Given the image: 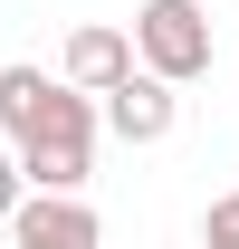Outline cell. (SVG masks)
<instances>
[{"instance_id":"cell-1","label":"cell","mask_w":239,"mask_h":249,"mask_svg":"<svg viewBox=\"0 0 239 249\" xmlns=\"http://www.w3.org/2000/svg\"><path fill=\"white\" fill-rule=\"evenodd\" d=\"M96 124H105V106L67 87L58 124L19 144V173H29V192H86V173H96Z\"/></svg>"},{"instance_id":"cell-2","label":"cell","mask_w":239,"mask_h":249,"mask_svg":"<svg viewBox=\"0 0 239 249\" xmlns=\"http://www.w3.org/2000/svg\"><path fill=\"white\" fill-rule=\"evenodd\" d=\"M134 48H144L153 77L191 87V77H210V10L201 0H144L134 10Z\"/></svg>"},{"instance_id":"cell-3","label":"cell","mask_w":239,"mask_h":249,"mask_svg":"<svg viewBox=\"0 0 239 249\" xmlns=\"http://www.w3.org/2000/svg\"><path fill=\"white\" fill-rule=\"evenodd\" d=\"M134 67H144V48H134V29H115V19H86V29H67V48H58V77L77 96H115Z\"/></svg>"},{"instance_id":"cell-4","label":"cell","mask_w":239,"mask_h":249,"mask_svg":"<svg viewBox=\"0 0 239 249\" xmlns=\"http://www.w3.org/2000/svg\"><path fill=\"white\" fill-rule=\"evenodd\" d=\"M10 249H105V220L86 211V192H29L10 220Z\"/></svg>"},{"instance_id":"cell-5","label":"cell","mask_w":239,"mask_h":249,"mask_svg":"<svg viewBox=\"0 0 239 249\" xmlns=\"http://www.w3.org/2000/svg\"><path fill=\"white\" fill-rule=\"evenodd\" d=\"M96 106H105V134H115V144H163V134L182 124L172 77H153V67H134V77H124L115 96H96Z\"/></svg>"},{"instance_id":"cell-6","label":"cell","mask_w":239,"mask_h":249,"mask_svg":"<svg viewBox=\"0 0 239 249\" xmlns=\"http://www.w3.org/2000/svg\"><path fill=\"white\" fill-rule=\"evenodd\" d=\"M58 106H67V77H48V67H0V124H10V144L48 134Z\"/></svg>"},{"instance_id":"cell-7","label":"cell","mask_w":239,"mask_h":249,"mask_svg":"<svg viewBox=\"0 0 239 249\" xmlns=\"http://www.w3.org/2000/svg\"><path fill=\"white\" fill-rule=\"evenodd\" d=\"M19 201H29V173H19V154H0V230L19 220Z\"/></svg>"},{"instance_id":"cell-8","label":"cell","mask_w":239,"mask_h":249,"mask_svg":"<svg viewBox=\"0 0 239 249\" xmlns=\"http://www.w3.org/2000/svg\"><path fill=\"white\" fill-rule=\"evenodd\" d=\"M201 249H210V240H201Z\"/></svg>"}]
</instances>
